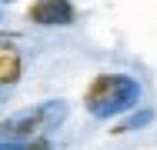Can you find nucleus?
<instances>
[{
	"instance_id": "f257e3e1",
	"label": "nucleus",
	"mask_w": 157,
	"mask_h": 150,
	"mask_svg": "<svg viewBox=\"0 0 157 150\" xmlns=\"http://www.w3.org/2000/svg\"><path fill=\"white\" fill-rule=\"evenodd\" d=\"M140 100V84L130 73H97L84 90V107L97 120L127 114Z\"/></svg>"
},
{
	"instance_id": "f03ea898",
	"label": "nucleus",
	"mask_w": 157,
	"mask_h": 150,
	"mask_svg": "<svg viewBox=\"0 0 157 150\" xmlns=\"http://www.w3.org/2000/svg\"><path fill=\"white\" fill-rule=\"evenodd\" d=\"M67 107L63 103H40L27 114H17L13 120H0V144H27L37 133H50L63 120Z\"/></svg>"
},
{
	"instance_id": "7ed1b4c3",
	"label": "nucleus",
	"mask_w": 157,
	"mask_h": 150,
	"mask_svg": "<svg viewBox=\"0 0 157 150\" xmlns=\"http://www.w3.org/2000/svg\"><path fill=\"white\" fill-rule=\"evenodd\" d=\"M27 20L37 27H70L77 20V7L70 0H33L27 7Z\"/></svg>"
},
{
	"instance_id": "20e7f679",
	"label": "nucleus",
	"mask_w": 157,
	"mask_h": 150,
	"mask_svg": "<svg viewBox=\"0 0 157 150\" xmlns=\"http://www.w3.org/2000/svg\"><path fill=\"white\" fill-rule=\"evenodd\" d=\"M24 77V54L13 40L0 37V87H13Z\"/></svg>"
}]
</instances>
